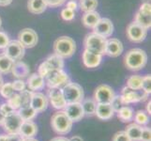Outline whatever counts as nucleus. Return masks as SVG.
Masks as SVG:
<instances>
[{"label": "nucleus", "instance_id": "6e6d98bb", "mask_svg": "<svg viewBox=\"0 0 151 141\" xmlns=\"http://www.w3.org/2000/svg\"><path fill=\"white\" fill-rule=\"evenodd\" d=\"M150 107H151V102L148 101V103L147 104V113L149 115V116H150V114H151V109H150Z\"/></svg>", "mask_w": 151, "mask_h": 141}, {"label": "nucleus", "instance_id": "473e14b6", "mask_svg": "<svg viewBox=\"0 0 151 141\" xmlns=\"http://www.w3.org/2000/svg\"><path fill=\"white\" fill-rule=\"evenodd\" d=\"M79 7L84 12H94L98 7V0H80Z\"/></svg>", "mask_w": 151, "mask_h": 141}, {"label": "nucleus", "instance_id": "72a5a7b5", "mask_svg": "<svg viewBox=\"0 0 151 141\" xmlns=\"http://www.w3.org/2000/svg\"><path fill=\"white\" fill-rule=\"evenodd\" d=\"M7 103L9 104V106L12 107L14 111H17L18 109L23 106V102H22V98H21L19 92L18 93H13L12 96H10L8 100Z\"/></svg>", "mask_w": 151, "mask_h": 141}, {"label": "nucleus", "instance_id": "ea45409f", "mask_svg": "<svg viewBox=\"0 0 151 141\" xmlns=\"http://www.w3.org/2000/svg\"><path fill=\"white\" fill-rule=\"evenodd\" d=\"M61 17L64 21H68V22H70V21H72L75 17V12L74 10H71L68 8H65L61 10Z\"/></svg>", "mask_w": 151, "mask_h": 141}, {"label": "nucleus", "instance_id": "603ef678", "mask_svg": "<svg viewBox=\"0 0 151 141\" xmlns=\"http://www.w3.org/2000/svg\"><path fill=\"white\" fill-rule=\"evenodd\" d=\"M12 0H0V7H7L10 5Z\"/></svg>", "mask_w": 151, "mask_h": 141}, {"label": "nucleus", "instance_id": "f03ea898", "mask_svg": "<svg viewBox=\"0 0 151 141\" xmlns=\"http://www.w3.org/2000/svg\"><path fill=\"white\" fill-rule=\"evenodd\" d=\"M76 51V43L70 37L62 36L57 38L54 43L55 54L62 59H70L74 55Z\"/></svg>", "mask_w": 151, "mask_h": 141}, {"label": "nucleus", "instance_id": "a878e982", "mask_svg": "<svg viewBox=\"0 0 151 141\" xmlns=\"http://www.w3.org/2000/svg\"><path fill=\"white\" fill-rule=\"evenodd\" d=\"M125 132L127 133L129 139L132 141H140L142 133V126L135 122L129 123V125H127Z\"/></svg>", "mask_w": 151, "mask_h": 141}, {"label": "nucleus", "instance_id": "2f4dec72", "mask_svg": "<svg viewBox=\"0 0 151 141\" xmlns=\"http://www.w3.org/2000/svg\"><path fill=\"white\" fill-rule=\"evenodd\" d=\"M134 22H136L138 25H140L141 27L149 29L151 27V18L150 15H145L143 14L140 12H137L136 14H135L134 17Z\"/></svg>", "mask_w": 151, "mask_h": 141}, {"label": "nucleus", "instance_id": "f257e3e1", "mask_svg": "<svg viewBox=\"0 0 151 141\" xmlns=\"http://www.w3.org/2000/svg\"><path fill=\"white\" fill-rule=\"evenodd\" d=\"M124 63L129 71H141L147 63V55L141 48H132L125 55Z\"/></svg>", "mask_w": 151, "mask_h": 141}, {"label": "nucleus", "instance_id": "4d7b16f0", "mask_svg": "<svg viewBox=\"0 0 151 141\" xmlns=\"http://www.w3.org/2000/svg\"><path fill=\"white\" fill-rule=\"evenodd\" d=\"M0 141H8V134L0 135Z\"/></svg>", "mask_w": 151, "mask_h": 141}, {"label": "nucleus", "instance_id": "4468645a", "mask_svg": "<svg viewBox=\"0 0 151 141\" xmlns=\"http://www.w3.org/2000/svg\"><path fill=\"white\" fill-rule=\"evenodd\" d=\"M64 112L72 122H77L85 117L84 109L81 103H67L64 107Z\"/></svg>", "mask_w": 151, "mask_h": 141}, {"label": "nucleus", "instance_id": "c85d7f7f", "mask_svg": "<svg viewBox=\"0 0 151 141\" xmlns=\"http://www.w3.org/2000/svg\"><path fill=\"white\" fill-rule=\"evenodd\" d=\"M14 61L8 57L6 55H0V74H7L12 72V68L13 66Z\"/></svg>", "mask_w": 151, "mask_h": 141}, {"label": "nucleus", "instance_id": "4c0bfd02", "mask_svg": "<svg viewBox=\"0 0 151 141\" xmlns=\"http://www.w3.org/2000/svg\"><path fill=\"white\" fill-rule=\"evenodd\" d=\"M141 90H143L144 92L147 93L148 95L151 93V75L150 74L143 76Z\"/></svg>", "mask_w": 151, "mask_h": 141}, {"label": "nucleus", "instance_id": "79ce46f5", "mask_svg": "<svg viewBox=\"0 0 151 141\" xmlns=\"http://www.w3.org/2000/svg\"><path fill=\"white\" fill-rule=\"evenodd\" d=\"M113 141H132V140L129 139V135L127 134L126 132L120 131V132H117L116 134H114L113 137Z\"/></svg>", "mask_w": 151, "mask_h": 141}, {"label": "nucleus", "instance_id": "dca6fc26", "mask_svg": "<svg viewBox=\"0 0 151 141\" xmlns=\"http://www.w3.org/2000/svg\"><path fill=\"white\" fill-rule=\"evenodd\" d=\"M47 98L51 106L57 110L64 109L67 104L61 88H49Z\"/></svg>", "mask_w": 151, "mask_h": 141}, {"label": "nucleus", "instance_id": "f8f14e48", "mask_svg": "<svg viewBox=\"0 0 151 141\" xmlns=\"http://www.w3.org/2000/svg\"><path fill=\"white\" fill-rule=\"evenodd\" d=\"M18 41L24 48H33L38 43V35L36 31L31 28H24L20 31Z\"/></svg>", "mask_w": 151, "mask_h": 141}, {"label": "nucleus", "instance_id": "412c9836", "mask_svg": "<svg viewBox=\"0 0 151 141\" xmlns=\"http://www.w3.org/2000/svg\"><path fill=\"white\" fill-rule=\"evenodd\" d=\"M13 77L17 78V79H24V78L27 77L29 75V67L27 63H24V61H14L13 66L12 68V72Z\"/></svg>", "mask_w": 151, "mask_h": 141}, {"label": "nucleus", "instance_id": "052dcab7", "mask_svg": "<svg viewBox=\"0 0 151 141\" xmlns=\"http://www.w3.org/2000/svg\"><path fill=\"white\" fill-rule=\"evenodd\" d=\"M3 84H4V80H3V77H2L1 74H0V88H1Z\"/></svg>", "mask_w": 151, "mask_h": 141}, {"label": "nucleus", "instance_id": "c756f323", "mask_svg": "<svg viewBox=\"0 0 151 141\" xmlns=\"http://www.w3.org/2000/svg\"><path fill=\"white\" fill-rule=\"evenodd\" d=\"M47 63L51 66V68L53 70H63L64 69V59H62L59 56H57L55 54L49 56L45 60Z\"/></svg>", "mask_w": 151, "mask_h": 141}, {"label": "nucleus", "instance_id": "680f3d73", "mask_svg": "<svg viewBox=\"0 0 151 141\" xmlns=\"http://www.w3.org/2000/svg\"><path fill=\"white\" fill-rule=\"evenodd\" d=\"M1 25H2V21H1V18H0V27H1Z\"/></svg>", "mask_w": 151, "mask_h": 141}, {"label": "nucleus", "instance_id": "c03bdc74", "mask_svg": "<svg viewBox=\"0 0 151 141\" xmlns=\"http://www.w3.org/2000/svg\"><path fill=\"white\" fill-rule=\"evenodd\" d=\"M66 1L67 0H44L47 7L54 8V9L61 7L64 3H66Z\"/></svg>", "mask_w": 151, "mask_h": 141}, {"label": "nucleus", "instance_id": "5701e85b", "mask_svg": "<svg viewBox=\"0 0 151 141\" xmlns=\"http://www.w3.org/2000/svg\"><path fill=\"white\" fill-rule=\"evenodd\" d=\"M101 16L99 12H85V14L82 17V23L87 28H94V27L97 25V23L100 21Z\"/></svg>", "mask_w": 151, "mask_h": 141}, {"label": "nucleus", "instance_id": "2eb2a0df", "mask_svg": "<svg viewBox=\"0 0 151 141\" xmlns=\"http://www.w3.org/2000/svg\"><path fill=\"white\" fill-rule=\"evenodd\" d=\"M114 32V25L112 21L108 18H101L100 21L93 28V33L103 38H109Z\"/></svg>", "mask_w": 151, "mask_h": 141}, {"label": "nucleus", "instance_id": "6ab92c4d", "mask_svg": "<svg viewBox=\"0 0 151 141\" xmlns=\"http://www.w3.org/2000/svg\"><path fill=\"white\" fill-rule=\"evenodd\" d=\"M19 134L24 138L34 137L38 134V125L33 121H24L21 124Z\"/></svg>", "mask_w": 151, "mask_h": 141}, {"label": "nucleus", "instance_id": "aec40b11", "mask_svg": "<svg viewBox=\"0 0 151 141\" xmlns=\"http://www.w3.org/2000/svg\"><path fill=\"white\" fill-rule=\"evenodd\" d=\"M25 84H27L29 90H31L32 92H36L44 88L45 79L43 77H41L39 74H32L28 76Z\"/></svg>", "mask_w": 151, "mask_h": 141}, {"label": "nucleus", "instance_id": "37998d69", "mask_svg": "<svg viewBox=\"0 0 151 141\" xmlns=\"http://www.w3.org/2000/svg\"><path fill=\"white\" fill-rule=\"evenodd\" d=\"M140 141H151V129L149 127H142Z\"/></svg>", "mask_w": 151, "mask_h": 141}, {"label": "nucleus", "instance_id": "f3484780", "mask_svg": "<svg viewBox=\"0 0 151 141\" xmlns=\"http://www.w3.org/2000/svg\"><path fill=\"white\" fill-rule=\"evenodd\" d=\"M123 50H124L123 44L118 39L111 38L109 40H106L105 55L111 57H116L123 53Z\"/></svg>", "mask_w": 151, "mask_h": 141}, {"label": "nucleus", "instance_id": "864d4df0", "mask_svg": "<svg viewBox=\"0 0 151 141\" xmlns=\"http://www.w3.org/2000/svg\"><path fill=\"white\" fill-rule=\"evenodd\" d=\"M50 141H69V138H67L65 137H56Z\"/></svg>", "mask_w": 151, "mask_h": 141}, {"label": "nucleus", "instance_id": "a18cd8bd", "mask_svg": "<svg viewBox=\"0 0 151 141\" xmlns=\"http://www.w3.org/2000/svg\"><path fill=\"white\" fill-rule=\"evenodd\" d=\"M9 43V36L3 32V31H0V49H5L6 46Z\"/></svg>", "mask_w": 151, "mask_h": 141}, {"label": "nucleus", "instance_id": "a19ab883", "mask_svg": "<svg viewBox=\"0 0 151 141\" xmlns=\"http://www.w3.org/2000/svg\"><path fill=\"white\" fill-rule=\"evenodd\" d=\"M12 87L14 88V91L21 92V91H23L24 90H25L27 84H25V82L23 79H17V80H15L12 83Z\"/></svg>", "mask_w": 151, "mask_h": 141}, {"label": "nucleus", "instance_id": "f704fd0d", "mask_svg": "<svg viewBox=\"0 0 151 141\" xmlns=\"http://www.w3.org/2000/svg\"><path fill=\"white\" fill-rule=\"evenodd\" d=\"M133 119L135 123L144 126V125H147L149 121V115L144 110H139L134 114Z\"/></svg>", "mask_w": 151, "mask_h": 141}, {"label": "nucleus", "instance_id": "39448f33", "mask_svg": "<svg viewBox=\"0 0 151 141\" xmlns=\"http://www.w3.org/2000/svg\"><path fill=\"white\" fill-rule=\"evenodd\" d=\"M62 93H63L64 99L67 103H82L85 99V92L83 87L73 82H69L61 88Z\"/></svg>", "mask_w": 151, "mask_h": 141}, {"label": "nucleus", "instance_id": "a211bd4d", "mask_svg": "<svg viewBox=\"0 0 151 141\" xmlns=\"http://www.w3.org/2000/svg\"><path fill=\"white\" fill-rule=\"evenodd\" d=\"M82 59H83V63H84V65L86 68L94 69V68H97L100 66L101 59H102V56L91 53V52L85 49L84 53H83V56H82Z\"/></svg>", "mask_w": 151, "mask_h": 141}, {"label": "nucleus", "instance_id": "e433bc0d", "mask_svg": "<svg viewBox=\"0 0 151 141\" xmlns=\"http://www.w3.org/2000/svg\"><path fill=\"white\" fill-rule=\"evenodd\" d=\"M110 104H111V106L113 107L114 113H116L119 109L126 106V104L124 103L123 100H122L121 95H114V97L113 98V100L110 103Z\"/></svg>", "mask_w": 151, "mask_h": 141}, {"label": "nucleus", "instance_id": "c9c22d12", "mask_svg": "<svg viewBox=\"0 0 151 141\" xmlns=\"http://www.w3.org/2000/svg\"><path fill=\"white\" fill-rule=\"evenodd\" d=\"M14 92L15 91L12 87V83H4L1 88H0V95L6 100H8Z\"/></svg>", "mask_w": 151, "mask_h": 141}, {"label": "nucleus", "instance_id": "13d9d810", "mask_svg": "<svg viewBox=\"0 0 151 141\" xmlns=\"http://www.w3.org/2000/svg\"><path fill=\"white\" fill-rule=\"evenodd\" d=\"M4 119H5V116L0 112V125H3V122H4Z\"/></svg>", "mask_w": 151, "mask_h": 141}, {"label": "nucleus", "instance_id": "7c9ffc66", "mask_svg": "<svg viewBox=\"0 0 151 141\" xmlns=\"http://www.w3.org/2000/svg\"><path fill=\"white\" fill-rule=\"evenodd\" d=\"M142 79L143 76L138 74L129 76L127 80V87L133 90H140L142 87Z\"/></svg>", "mask_w": 151, "mask_h": 141}, {"label": "nucleus", "instance_id": "9b49d317", "mask_svg": "<svg viewBox=\"0 0 151 141\" xmlns=\"http://www.w3.org/2000/svg\"><path fill=\"white\" fill-rule=\"evenodd\" d=\"M116 95L114 90L108 85H100L94 92V100L97 103H110Z\"/></svg>", "mask_w": 151, "mask_h": 141}, {"label": "nucleus", "instance_id": "393cba45", "mask_svg": "<svg viewBox=\"0 0 151 141\" xmlns=\"http://www.w3.org/2000/svg\"><path fill=\"white\" fill-rule=\"evenodd\" d=\"M17 113L19 114L21 119H23V121H32V119H34L36 118V116H37V114H38L32 107H31L29 103L23 104V106L17 110Z\"/></svg>", "mask_w": 151, "mask_h": 141}, {"label": "nucleus", "instance_id": "b1692460", "mask_svg": "<svg viewBox=\"0 0 151 141\" xmlns=\"http://www.w3.org/2000/svg\"><path fill=\"white\" fill-rule=\"evenodd\" d=\"M27 9L33 14H41L47 9V5L44 0H28Z\"/></svg>", "mask_w": 151, "mask_h": 141}, {"label": "nucleus", "instance_id": "9d476101", "mask_svg": "<svg viewBox=\"0 0 151 141\" xmlns=\"http://www.w3.org/2000/svg\"><path fill=\"white\" fill-rule=\"evenodd\" d=\"M25 48L18 40H9V44L4 49V55H6L13 61L21 60L24 56Z\"/></svg>", "mask_w": 151, "mask_h": 141}, {"label": "nucleus", "instance_id": "cd10ccee", "mask_svg": "<svg viewBox=\"0 0 151 141\" xmlns=\"http://www.w3.org/2000/svg\"><path fill=\"white\" fill-rule=\"evenodd\" d=\"M116 113H117V118L123 122H129L133 119L134 111L132 107L131 106H125L122 108L119 109Z\"/></svg>", "mask_w": 151, "mask_h": 141}, {"label": "nucleus", "instance_id": "49530a36", "mask_svg": "<svg viewBox=\"0 0 151 141\" xmlns=\"http://www.w3.org/2000/svg\"><path fill=\"white\" fill-rule=\"evenodd\" d=\"M21 98H22V102H23V104H25V103H29V101H30V98H31V95H32V91L31 90H24L23 91L19 92Z\"/></svg>", "mask_w": 151, "mask_h": 141}, {"label": "nucleus", "instance_id": "3c124183", "mask_svg": "<svg viewBox=\"0 0 151 141\" xmlns=\"http://www.w3.org/2000/svg\"><path fill=\"white\" fill-rule=\"evenodd\" d=\"M66 8H68V9H71V10H75L77 9V8H78V4H77V2L75 1V0H69V1L67 2V7Z\"/></svg>", "mask_w": 151, "mask_h": 141}, {"label": "nucleus", "instance_id": "7ed1b4c3", "mask_svg": "<svg viewBox=\"0 0 151 141\" xmlns=\"http://www.w3.org/2000/svg\"><path fill=\"white\" fill-rule=\"evenodd\" d=\"M72 122L67 116L64 110L55 112L51 119V125L54 131L61 135L69 134L72 129Z\"/></svg>", "mask_w": 151, "mask_h": 141}, {"label": "nucleus", "instance_id": "423d86ee", "mask_svg": "<svg viewBox=\"0 0 151 141\" xmlns=\"http://www.w3.org/2000/svg\"><path fill=\"white\" fill-rule=\"evenodd\" d=\"M44 79L49 88H62L70 82V77L64 70H52Z\"/></svg>", "mask_w": 151, "mask_h": 141}, {"label": "nucleus", "instance_id": "09e8293b", "mask_svg": "<svg viewBox=\"0 0 151 141\" xmlns=\"http://www.w3.org/2000/svg\"><path fill=\"white\" fill-rule=\"evenodd\" d=\"M14 110L9 106V104L8 103H4L0 106V112H1L5 117L9 115L10 113H12Z\"/></svg>", "mask_w": 151, "mask_h": 141}, {"label": "nucleus", "instance_id": "6e6552de", "mask_svg": "<svg viewBox=\"0 0 151 141\" xmlns=\"http://www.w3.org/2000/svg\"><path fill=\"white\" fill-rule=\"evenodd\" d=\"M147 31L148 29L141 27V25L133 21L132 23H131L128 25L126 32H127V37L129 40L132 41V43H139L145 40L147 36Z\"/></svg>", "mask_w": 151, "mask_h": 141}, {"label": "nucleus", "instance_id": "bb28decb", "mask_svg": "<svg viewBox=\"0 0 151 141\" xmlns=\"http://www.w3.org/2000/svg\"><path fill=\"white\" fill-rule=\"evenodd\" d=\"M81 103H82L83 109H84L85 116H87V117L94 116L96 112V107H97V103L94 99H91V98L84 99Z\"/></svg>", "mask_w": 151, "mask_h": 141}, {"label": "nucleus", "instance_id": "58836bf2", "mask_svg": "<svg viewBox=\"0 0 151 141\" xmlns=\"http://www.w3.org/2000/svg\"><path fill=\"white\" fill-rule=\"evenodd\" d=\"M53 70L51 68V66L47 63L46 61L42 62L40 66H39V70H38V74L41 76V77H43L45 78L46 76H47L49 74V72Z\"/></svg>", "mask_w": 151, "mask_h": 141}, {"label": "nucleus", "instance_id": "1a4fd4ad", "mask_svg": "<svg viewBox=\"0 0 151 141\" xmlns=\"http://www.w3.org/2000/svg\"><path fill=\"white\" fill-rule=\"evenodd\" d=\"M23 119H21L17 111H13L12 113H10L9 115L5 117L3 122V128L8 134H18Z\"/></svg>", "mask_w": 151, "mask_h": 141}, {"label": "nucleus", "instance_id": "bf43d9fd", "mask_svg": "<svg viewBox=\"0 0 151 141\" xmlns=\"http://www.w3.org/2000/svg\"><path fill=\"white\" fill-rule=\"evenodd\" d=\"M24 141H39V140L34 137H31V138H24Z\"/></svg>", "mask_w": 151, "mask_h": 141}, {"label": "nucleus", "instance_id": "0eeeda50", "mask_svg": "<svg viewBox=\"0 0 151 141\" xmlns=\"http://www.w3.org/2000/svg\"><path fill=\"white\" fill-rule=\"evenodd\" d=\"M121 97H122L124 103L127 106V104H129V103H135L147 101L148 94L144 92L141 90H133L126 86V87H124L121 90Z\"/></svg>", "mask_w": 151, "mask_h": 141}, {"label": "nucleus", "instance_id": "4be33fe9", "mask_svg": "<svg viewBox=\"0 0 151 141\" xmlns=\"http://www.w3.org/2000/svg\"><path fill=\"white\" fill-rule=\"evenodd\" d=\"M95 115L101 121H108L114 117V111L110 103H97Z\"/></svg>", "mask_w": 151, "mask_h": 141}, {"label": "nucleus", "instance_id": "20e7f679", "mask_svg": "<svg viewBox=\"0 0 151 141\" xmlns=\"http://www.w3.org/2000/svg\"><path fill=\"white\" fill-rule=\"evenodd\" d=\"M85 49L98 55H105L106 39L95 33L87 34L84 40Z\"/></svg>", "mask_w": 151, "mask_h": 141}, {"label": "nucleus", "instance_id": "de8ad7c7", "mask_svg": "<svg viewBox=\"0 0 151 141\" xmlns=\"http://www.w3.org/2000/svg\"><path fill=\"white\" fill-rule=\"evenodd\" d=\"M138 12H140L143 14H145V15H150L151 14V5H150V2H148V1L144 2L141 5V6H140Z\"/></svg>", "mask_w": 151, "mask_h": 141}, {"label": "nucleus", "instance_id": "5fc2aeb1", "mask_svg": "<svg viewBox=\"0 0 151 141\" xmlns=\"http://www.w3.org/2000/svg\"><path fill=\"white\" fill-rule=\"evenodd\" d=\"M69 141H84V139L79 137V135H73V137H71L69 139Z\"/></svg>", "mask_w": 151, "mask_h": 141}, {"label": "nucleus", "instance_id": "8fccbe9b", "mask_svg": "<svg viewBox=\"0 0 151 141\" xmlns=\"http://www.w3.org/2000/svg\"><path fill=\"white\" fill-rule=\"evenodd\" d=\"M8 141H24V137L18 134H8Z\"/></svg>", "mask_w": 151, "mask_h": 141}, {"label": "nucleus", "instance_id": "ddd939ff", "mask_svg": "<svg viewBox=\"0 0 151 141\" xmlns=\"http://www.w3.org/2000/svg\"><path fill=\"white\" fill-rule=\"evenodd\" d=\"M29 104L36 112L40 113L47 109L49 101H48L47 96L44 95L43 93L36 91V92H32V95H31L30 101H29Z\"/></svg>", "mask_w": 151, "mask_h": 141}]
</instances>
